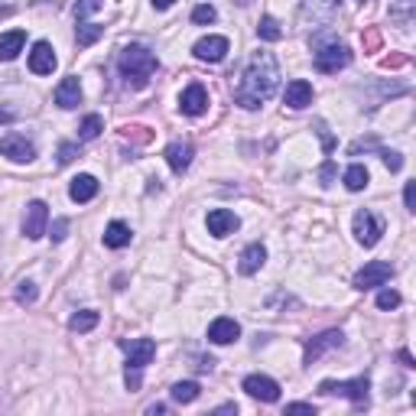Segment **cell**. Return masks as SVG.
Returning a JSON list of instances; mask_svg holds the SVG:
<instances>
[{
	"instance_id": "bcb514c9",
	"label": "cell",
	"mask_w": 416,
	"mask_h": 416,
	"mask_svg": "<svg viewBox=\"0 0 416 416\" xmlns=\"http://www.w3.org/2000/svg\"><path fill=\"white\" fill-rule=\"evenodd\" d=\"M235 3H241V7H247V3H251V0H235Z\"/></svg>"
},
{
	"instance_id": "7402d4cb",
	"label": "cell",
	"mask_w": 416,
	"mask_h": 416,
	"mask_svg": "<svg viewBox=\"0 0 416 416\" xmlns=\"http://www.w3.org/2000/svg\"><path fill=\"white\" fill-rule=\"evenodd\" d=\"M264 260H267V251H264V244H251V247H244L237 270H241L244 277H251V273H257V270L264 267Z\"/></svg>"
},
{
	"instance_id": "d6a6232c",
	"label": "cell",
	"mask_w": 416,
	"mask_h": 416,
	"mask_svg": "<svg viewBox=\"0 0 416 416\" xmlns=\"http://www.w3.org/2000/svg\"><path fill=\"white\" fill-rule=\"evenodd\" d=\"M192 20L195 23H215V20H218V13H215V7L202 3V7H195V10H192Z\"/></svg>"
},
{
	"instance_id": "83f0119b",
	"label": "cell",
	"mask_w": 416,
	"mask_h": 416,
	"mask_svg": "<svg viewBox=\"0 0 416 416\" xmlns=\"http://www.w3.org/2000/svg\"><path fill=\"white\" fill-rule=\"evenodd\" d=\"M257 36L267 39V43H280V39H283V30H280V23L273 20V17H264V20L257 23Z\"/></svg>"
},
{
	"instance_id": "1f68e13d",
	"label": "cell",
	"mask_w": 416,
	"mask_h": 416,
	"mask_svg": "<svg viewBox=\"0 0 416 416\" xmlns=\"http://www.w3.org/2000/svg\"><path fill=\"white\" fill-rule=\"evenodd\" d=\"M101 10V0H78L75 3V20H85L88 13H95Z\"/></svg>"
},
{
	"instance_id": "2e32d148",
	"label": "cell",
	"mask_w": 416,
	"mask_h": 416,
	"mask_svg": "<svg viewBox=\"0 0 416 416\" xmlns=\"http://www.w3.org/2000/svg\"><path fill=\"white\" fill-rule=\"evenodd\" d=\"M179 107H182V114L199 118V114H205V107H208V91H205L202 85H189L179 98Z\"/></svg>"
},
{
	"instance_id": "74e56055",
	"label": "cell",
	"mask_w": 416,
	"mask_h": 416,
	"mask_svg": "<svg viewBox=\"0 0 416 416\" xmlns=\"http://www.w3.org/2000/svg\"><path fill=\"white\" fill-rule=\"evenodd\" d=\"M65 231H69V221H65V218H55V224H53V241H62Z\"/></svg>"
},
{
	"instance_id": "f1b7e54d",
	"label": "cell",
	"mask_w": 416,
	"mask_h": 416,
	"mask_svg": "<svg viewBox=\"0 0 416 416\" xmlns=\"http://www.w3.org/2000/svg\"><path fill=\"white\" fill-rule=\"evenodd\" d=\"M101 130H105V120H101V114H88V118L82 120V127H78V140H95Z\"/></svg>"
},
{
	"instance_id": "4fadbf2b",
	"label": "cell",
	"mask_w": 416,
	"mask_h": 416,
	"mask_svg": "<svg viewBox=\"0 0 416 416\" xmlns=\"http://www.w3.org/2000/svg\"><path fill=\"white\" fill-rule=\"evenodd\" d=\"M53 69H55V49L46 43V39H39L30 53V72L33 75H53Z\"/></svg>"
},
{
	"instance_id": "5b68a950",
	"label": "cell",
	"mask_w": 416,
	"mask_h": 416,
	"mask_svg": "<svg viewBox=\"0 0 416 416\" xmlns=\"http://www.w3.org/2000/svg\"><path fill=\"white\" fill-rule=\"evenodd\" d=\"M348 62H352V53H348V46H342V43L322 46V49H316V59H312V65H316L319 72H325V75H335L338 69H345Z\"/></svg>"
},
{
	"instance_id": "cb8c5ba5",
	"label": "cell",
	"mask_w": 416,
	"mask_h": 416,
	"mask_svg": "<svg viewBox=\"0 0 416 416\" xmlns=\"http://www.w3.org/2000/svg\"><path fill=\"white\" fill-rule=\"evenodd\" d=\"M368 182H371L368 166H361V163L348 166V172H345V189H348V192H361V189H368Z\"/></svg>"
},
{
	"instance_id": "d590c367",
	"label": "cell",
	"mask_w": 416,
	"mask_h": 416,
	"mask_svg": "<svg viewBox=\"0 0 416 416\" xmlns=\"http://www.w3.org/2000/svg\"><path fill=\"white\" fill-rule=\"evenodd\" d=\"M384 163H387V170H390V172L404 170V156H400V153H384Z\"/></svg>"
},
{
	"instance_id": "b9f144b4",
	"label": "cell",
	"mask_w": 416,
	"mask_h": 416,
	"mask_svg": "<svg viewBox=\"0 0 416 416\" xmlns=\"http://www.w3.org/2000/svg\"><path fill=\"white\" fill-rule=\"evenodd\" d=\"M13 120V111H7V107H0V124H10Z\"/></svg>"
},
{
	"instance_id": "5bb4252c",
	"label": "cell",
	"mask_w": 416,
	"mask_h": 416,
	"mask_svg": "<svg viewBox=\"0 0 416 416\" xmlns=\"http://www.w3.org/2000/svg\"><path fill=\"white\" fill-rule=\"evenodd\" d=\"M237 338H241V325L235 319H228V316H221V319H215L208 325V342L212 345H231Z\"/></svg>"
},
{
	"instance_id": "836d02e7",
	"label": "cell",
	"mask_w": 416,
	"mask_h": 416,
	"mask_svg": "<svg viewBox=\"0 0 416 416\" xmlns=\"http://www.w3.org/2000/svg\"><path fill=\"white\" fill-rule=\"evenodd\" d=\"M17 299L20 302H36V287H33L30 280H23L20 287H17Z\"/></svg>"
},
{
	"instance_id": "e0dca14e",
	"label": "cell",
	"mask_w": 416,
	"mask_h": 416,
	"mask_svg": "<svg viewBox=\"0 0 416 416\" xmlns=\"http://www.w3.org/2000/svg\"><path fill=\"white\" fill-rule=\"evenodd\" d=\"M166 163H170L172 172H186L189 170V163H192V143L189 140H172L170 147H166Z\"/></svg>"
},
{
	"instance_id": "30bf717a",
	"label": "cell",
	"mask_w": 416,
	"mask_h": 416,
	"mask_svg": "<svg viewBox=\"0 0 416 416\" xmlns=\"http://www.w3.org/2000/svg\"><path fill=\"white\" fill-rule=\"evenodd\" d=\"M0 153L13 163H30L33 156H36V147H33L23 134H7V137L0 140Z\"/></svg>"
},
{
	"instance_id": "ab89813d",
	"label": "cell",
	"mask_w": 416,
	"mask_h": 416,
	"mask_svg": "<svg viewBox=\"0 0 416 416\" xmlns=\"http://www.w3.org/2000/svg\"><path fill=\"white\" fill-rule=\"evenodd\" d=\"M332 179H335V163H325L322 166V186H332Z\"/></svg>"
},
{
	"instance_id": "7c38bea8",
	"label": "cell",
	"mask_w": 416,
	"mask_h": 416,
	"mask_svg": "<svg viewBox=\"0 0 416 416\" xmlns=\"http://www.w3.org/2000/svg\"><path fill=\"white\" fill-rule=\"evenodd\" d=\"M195 59H202V62H221L224 55H228V39L224 36H205L195 43Z\"/></svg>"
},
{
	"instance_id": "44dd1931",
	"label": "cell",
	"mask_w": 416,
	"mask_h": 416,
	"mask_svg": "<svg viewBox=\"0 0 416 416\" xmlns=\"http://www.w3.org/2000/svg\"><path fill=\"white\" fill-rule=\"evenodd\" d=\"M69 195H72V202H91L98 195V179L95 176H75L72 186H69Z\"/></svg>"
},
{
	"instance_id": "ffe728a7",
	"label": "cell",
	"mask_w": 416,
	"mask_h": 416,
	"mask_svg": "<svg viewBox=\"0 0 416 416\" xmlns=\"http://www.w3.org/2000/svg\"><path fill=\"white\" fill-rule=\"evenodd\" d=\"M78 101H82V85H78V78H65L62 85L55 88V105L65 107V111H72V107H78Z\"/></svg>"
},
{
	"instance_id": "8d00e7d4",
	"label": "cell",
	"mask_w": 416,
	"mask_h": 416,
	"mask_svg": "<svg viewBox=\"0 0 416 416\" xmlns=\"http://www.w3.org/2000/svg\"><path fill=\"white\" fill-rule=\"evenodd\" d=\"M404 202H406V208H410V212H416V186H413V182H406Z\"/></svg>"
},
{
	"instance_id": "9c48e42d",
	"label": "cell",
	"mask_w": 416,
	"mask_h": 416,
	"mask_svg": "<svg viewBox=\"0 0 416 416\" xmlns=\"http://www.w3.org/2000/svg\"><path fill=\"white\" fill-rule=\"evenodd\" d=\"M381 235H384V224L377 221L368 208L354 215V237H358L364 247H374L377 241H381Z\"/></svg>"
},
{
	"instance_id": "9a60e30c",
	"label": "cell",
	"mask_w": 416,
	"mask_h": 416,
	"mask_svg": "<svg viewBox=\"0 0 416 416\" xmlns=\"http://www.w3.org/2000/svg\"><path fill=\"white\" fill-rule=\"evenodd\" d=\"M205 224H208V231H212L215 237H228L231 231H237V215L228 212V208H212L208 212V218H205Z\"/></svg>"
},
{
	"instance_id": "277c9868",
	"label": "cell",
	"mask_w": 416,
	"mask_h": 416,
	"mask_svg": "<svg viewBox=\"0 0 416 416\" xmlns=\"http://www.w3.org/2000/svg\"><path fill=\"white\" fill-rule=\"evenodd\" d=\"M368 390H371V381L368 377H354V381H322L319 384V394L332 397H348V400H354V404H368Z\"/></svg>"
},
{
	"instance_id": "8fae6325",
	"label": "cell",
	"mask_w": 416,
	"mask_h": 416,
	"mask_svg": "<svg viewBox=\"0 0 416 416\" xmlns=\"http://www.w3.org/2000/svg\"><path fill=\"white\" fill-rule=\"evenodd\" d=\"M345 342V335L338 329H329V332H322V335H316L309 345H306V364H316L325 352H332V348H342Z\"/></svg>"
},
{
	"instance_id": "ee69618b",
	"label": "cell",
	"mask_w": 416,
	"mask_h": 416,
	"mask_svg": "<svg viewBox=\"0 0 416 416\" xmlns=\"http://www.w3.org/2000/svg\"><path fill=\"white\" fill-rule=\"evenodd\" d=\"M147 413H153V416H156V413H166V406H163V404H153Z\"/></svg>"
},
{
	"instance_id": "484cf974",
	"label": "cell",
	"mask_w": 416,
	"mask_h": 416,
	"mask_svg": "<svg viewBox=\"0 0 416 416\" xmlns=\"http://www.w3.org/2000/svg\"><path fill=\"white\" fill-rule=\"evenodd\" d=\"M170 397L176 404H192L195 397H199V384L195 381H179V384H172Z\"/></svg>"
},
{
	"instance_id": "60d3db41",
	"label": "cell",
	"mask_w": 416,
	"mask_h": 416,
	"mask_svg": "<svg viewBox=\"0 0 416 416\" xmlns=\"http://www.w3.org/2000/svg\"><path fill=\"white\" fill-rule=\"evenodd\" d=\"M172 3H176V0H153V7H156V10H170Z\"/></svg>"
},
{
	"instance_id": "4dcf8cb0",
	"label": "cell",
	"mask_w": 416,
	"mask_h": 416,
	"mask_svg": "<svg viewBox=\"0 0 416 416\" xmlns=\"http://www.w3.org/2000/svg\"><path fill=\"white\" fill-rule=\"evenodd\" d=\"M400 306V293L397 289H381L377 293V309H397Z\"/></svg>"
},
{
	"instance_id": "7bdbcfd3",
	"label": "cell",
	"mask_w": 416,
	"mask_h": 416,
	"mask_svg": "<svg viewBox=\"0 0 416 416\" xmlns=\"http://www.w3.org/2000/svg\"><path fill=\"white\" fill-rule=\"evenodd\" d=\"M400 361H404L406 368H413V354H410V352H400Z\"/></svg>"
},
{
	"instance_id": "4316f807",
	"label": "cell",
	"mask_w": 416,
	"mask_h": 416,
	"mask_svg": "<svg viewBox=\"0 0 416 416\" xmlns=\"http://www.w3.org/2000/svg\"><path fill=\"white\" fill-rule=\"evenodd\" d=\"M98 325V312L95 309H82V312H75L72 319H69V329L72 332H91Z\"/></svg>"
},
{
	"instance_id": "ba28073f",
	"label": "cell",
	"mask_w": 416,
	"mask_h": 416,
	"mask_svg": "<svg viewBox=\"0 0 416 416\" xmlns=\"http://www.w3.org/2000/svg\"><path fill=\"white\" fill-rule=\"evenodd\" d=\"M244 390L254 397V400H264V404H277L280 400V384L273 377H267V374H251V377H244Z\"/></svg>"
},
{
	"instance_id": "6da1fadb",
	"label": "cell",
	"mask_w": 416,
	"mask_h": 416,
	"mask_svg": "<svg viewBox=\"0 0 416 416\" xmlns=\"http://www.w3.org/2000/svg\"><path fill=\"white\" fill-rule=\"evenodd\" d=\"M277 82H280V65L277 59L270 53H257L247 65L244 78H241V85L235 88V101L247 111H254L267 101L273 91H277Z\"/></svg>"
},
{
	"instance_id": "ac0fdd59",
	"label": "cell",
	"mask_w": 416,
	"mask_h": 416,
	"mask_svg": "<svg viewBox=\"0 0 416 416\" xmlns=\"http://www.w3.org/2000/svg\"><path fill=\"white\" fill-rule=\"evenodd\" d=\"M283 101H287L293 111H302V107L312 105V85L306 82V78H293L287 85V95H283Z\"/></svg>"
},
{
	"instance_id": "d4e9b609",
	"label": "cell",
	"mask_w": 416,
	"mask_h": 416,
	"mask_svg": "<svg viewBox=\"0 0 416 416\" xmlns=\"http://www.w3.org/2000/svg\"><path fill=\"white\" fill-rule=\"evenodd\" d=\"M105 244L107 247H127L130 244V228L124 221H111L105 231Z\"/></svg>"
},
{
	"instance_id": "52a82bcc",
	"label": "cell",
	"mask_w": 416,
	"mask_h": 416,
	"mask_svg": "<svg viewBox=\"0 0 416 416\" xmlns=\"http://www.w3.org/2000/svg\"><path fill=\"white\" fill-rule=\"evenodd\" d=\"M46 221H49V205L46 202H30L26 205V215H23V235L30 241H39L46 235Z\"/></svg>"
},
{
	"instance_id": "7a4b0ae2",
	"label": "cell",
	"mask_w": 416,
	"mask_h": 416,
	"mask_svg": "<svg viewBox=\"0 0 416 416\" xmlns=\"http://www.w3.org/2000/svg\"><path fill=\"white\" fill-rule=\"evenodd\" d=\"M118 69L130 88H143L156 72V55L147 46H127L118 59Z\"/></svg>"
},
{
	"instance_id": "7dc6e473",
	"label": "cell",
	"mask_w": 416,
	"mask_h": 416,
	"mask_svg": "<svg viewBox=\"0 0 416 416\" xmlns=\"http://www.w3.org/2000/svg\"><path fill=\"white\" fill-rule=\"evenodd\" d=\"M361 3H364V0H361Z\"/></svg>"
},
{
	"instance_id": "3957f363",
	"label": "cell",
	"mask_w": 416,
	"mask_h": 416,
	"mask_svg": "<svg viewBox=\"0 0 416 416\" xmlns=\"http://www.w3.org/2000/svg\"><path fill=\"white\" fill-rule=\"evenodd\" d=\"M124 352H127V390H140V371L153 361L156 342L153 338H130V342H124Z\"/></svg>"
},
{
	"instance_id": "f35d334b",
	"label": "cell",
	"mask_w": 416,
	"mask_h": 416,
	"mask_svg": "<svg viewBox=\"0 0 416 416\" xmlns=\"http://www.w3.org/2000/svg\"><path fill=\"white\" fill-rule=\"evenodd\" d=\"M287 413H316V406L312 404H287Z\"/></svg>"
},
{
	"instance_id": "f6af8a7d",
	"label": "cell",
	"mask_w": 416,
	"mask_h": 416,
	"mask_svg": "<svg viewBox=\"0 0 416 416\" xmlns=\"http://www.w3.org/2000/svg\"><path fill=\"white\" fill-rule=\"evenodd\" d=\"M397 3H400V10H406V13H410V7H413V0H397Z\"/></svg>"
},
{
	"instance_id": "603a6c76",
	"label": "cell",
	"mask_w": 416,
	"mask_h": 416,
	"mask_svg": "<svg viewBox=\"0 0 416 416\" xmlns=\"http://www.w3.org/2000/svg\"><path fill=\"white\" fill-rule=\"evenodd\" d=\"M23 43H26V33L23 30L3 33V36H0V59H3V62H13V59L20 55Z\"/></svg>"
},
{
	"instance_id": "f546056e",
	"label": "cell",
	"mask_w": 416,
	"mask_h": 416,
	"mask_svg": "<svg viewBox=\"0 0 416 416\" xmlns=\"http://www.w3.org/2000/svg\"><path fill=\"white\" fill-rule=\"evenodd\" d=\"M101 36H105V26H98V23H82L75 39H78V46H91V43H98Z\"/></svg>"
},
{
	"instance_id": "d6986e66",
	"label": "cell",
	"mask_w": 416,
	"mask_h": 416,
	"mask_svg": "<svg viewBox=\"0 0 416 416\" xmlns=\"http://www.w3.org/2000/svg\"><path fill=\"white\" fill-rule=\"evenodd\" d=\"M338 3L342 0H306L302 3V23H325L332 13L338 10Z\"/></svg>"
},
{
	"instance_id": "e575fe53",
	"label": "cell",
	"mask_w": 416,
	"mask_h": 416,
	"mask_svg": "<svg viewBox=\"0 0 416 416\" xmlns=\"http://www.w3.org/2000/svg\"><path fill=\"white\" fill-rule=\"evenodd\" d=\"M75 153H78V143H62V147H59V166L72 163V160H75Z\"/></svg>"
},
{
	"instance_id": "8992f818",
	"label": "cell",
	"mask_w": 416,
	"mask_h": 416,
	"mask_svg": "<svg viewBox=\"0 0 416 416\" xmlns=\"http://www.w3.org/2000/svg\"><path fill=\"white\" fill-rule=\"evenodd\" d=\"M390 277H394V264H387V260H371V264H364V267L354 273V289L384 287Z\"/></svg>"
}]
</instances>
